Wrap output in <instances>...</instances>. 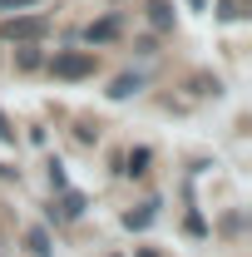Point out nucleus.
<instances>
[{"instance_id":"5","label":"nucleus","mask_w":252,"mask_h":257,"mask_svg":"<svg viewBox=\"0 0 252 257\" xmlns=\"http://www.w3.org/2000/svg\"><path fill=\"white\" fill-rule=\"evenodd\" d=\"M45 55H40V45L35 40H20V50H15V69H40Z\"/></svg>"},{"instance_id":"16","label":"nucleus","mask_w":252,"mask_h":257,"mask_svg":"<svg viewBox=\"0 0 252 257\" xmlns=\"http://www.w3.org/2000/svg\"><path fill=\"white\" fill-rule=\"evenodd\" d=\"M188 5H193V10H203V5H208V0H188Z\"/></svg>"},{"instance_id":"14","label":"nucleus","mask_w":252,"mask_h":257,"mask_svg":"<svg viewBox=\"0 0 252 257\" xmlns=\"http://www.w3.org/2000/svg\"><path fill=\"white\" fill-rule=\"evenodd\" d=\"M0 144H15V128H10V119L0 114Z\"/></svg>"},{"instance_id":"8","label":"nucleus","mask_w":252,"mask_h":257,"mask_svg":"<svg viewBox=\"0 0 252 257\" xmlns=\"http://www.w3.org/2000/svg\"><path fill=\"white\" fill-rule=\"evenodd\" d=\"M149 163H154V154H149V149H129L124 173H134V178H139V173H149Z\"/></svg>"},{"instance_id":"2","label":"nucleus","mask_w":252,"mask_h":257,"mask_svg":"<svg viewBox=\"0 0 252 257\" xmlns=\"http://www.w3.org/2000/svg\"><path fill=\"white\" fill-rule=\"evenodd\" d=\"M5 40H45L50 35V15H15V20H5L0 25Z\"/></svg>"},{"instance_id":"4","label":"nucleus","mask_w":252,"mask_h":257,"mask_svg":"<svg viewBox=\"0 0 252 257\" xmlns=\"http://www.w3.org/2000/svg\"><path fill=\"white\" fill-rule=\"evenodd\" d=\"M119 30H124V20H119V15H104V20H94V25L84 30V40H89V45H109Z\"/></svg>"},{"instance_id":"9","label":"nucleus","mask_w":252,"mask_h":257,"mask_svg":"<svg viewBox=\"0 0 252 257\" xmlns=\"http://www.w3.org/2000/svg\"><path fill=\"white\" fill-rule=\"evenodd\" d=\"M134 89H144V79H139V74H119V79H114V89H109V99H129Z\"/></svg>"},{"instance_id":"3","label":"nucleus","mask_w":252,"mask_h":257,"mask_svg":"<svg viewBox=\"0 0 252 257\" xmlns=\"http://www.w3.org/2000/svg\"><path fill=\"white\" fill-rule=\"evenodd\" d=\"M84 208H89V198H84V193H74V188H60V203L50 208V218H79Z\"/></svg>"},{"instance_id":"6","label":"nucleus","mask_w":252,"mask_h":257,"mask_svg":"<svg viewBox=\"0 0 252 257\" xmlns=\"http://www.w3.org/2000/svg\"><path fill=\"white\" fill-rule=\"evenodd\" d=\"M25 247H30L35 257H50V252H55V242H50V227H30V232H25Z\"/></svg>"},{"instance_id":"11","label":"nucleus","mask_w":252,"mask_h":257,"mask_svg":"<svg viewBox=\"0 0 252 257\" xmlns=\"http://www.w3.org/2000/svg\"><path fill=\"white\" fill-rule=\"evenodd\" d=\"M45 168H50V188H55V193H60V188H69V178H64V163H60V159H50Z\"/></svg>"},{"instance_id":"7","label":"nucleus","mask_w":252,"mask_h":257,"mask_svg":"<svg viewBox=\"0 0 252 257\" xmlns=\"http://www.w3.org/2000/svg\"><path fill=\"white\" fill-rule=\"evenodd\" d=\"M149 20H154V30H173V5L168 0H149Z\"/></svg>"},{"instance_id":"1","label":"nucleus","mask_w":252,"mask_h":257,"mask_svg":"<svg viewBox=\"0 0 252 257\" xmlns=\"http://www.w3.org/2000/svg\"><path fill=\"white\" fill-rule=\"evenodd\" d=\"M94 50H64V55H55L50 60V69H55V79H89L94 74Z\"/></svg>"},{"instance_id":"13","label":"nucleus","mask_w":252,"mask_h":257,"mask_svg":"<svg viewBox=\"0 0 252 257\" xmlns=\"http://www.w3.org/2000/svg\"><path fill=\"white\" fill-rule=\"evenodd\" d=\"M30 5H40V0H0V10H30Z\"/></svg>"},{"instance_id":"10","label":"nucleus","mask_w":252,"mask_h":257,"mask_svg":"<svg viewBox=\"0 0 252 257\" xmlns=\"http://www.w3.org/2000/svg\"><path fill=\"white\" fill-rule=\"evenodd\" d=\"M154 208H158V203H144L139 213H124V227H129V232H139V227H149V223H154Z\"/></svg>"},{"instance_id":"12","label":"nucleus","mask_w":252,"mask_h":257,"mask_svg":"<svg viewBox=\"0 0 252 257\" xmlns=\"http://www.w3.org/2000/svg\"><path fill=\"white\" fill-rule=\"evenodd\" d=\"M218 15L222 20H242L247 10H242V0H218Z\"/></svg>"},{"instance_id":"15","label":"nucleus","mask_w":252,"mask_h":257,"mask_svg":"<svg viewBox=\"0 0 252 257\" xmlns=\"http://www.w3.org/2000/svg\"><path fill=\"white\" fill-rule=\"evenodd\" d=\"M134 257H158V252H154V247H139V252H134Z\"/></svg>"}]
</instances>
